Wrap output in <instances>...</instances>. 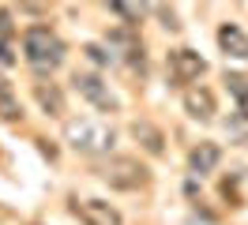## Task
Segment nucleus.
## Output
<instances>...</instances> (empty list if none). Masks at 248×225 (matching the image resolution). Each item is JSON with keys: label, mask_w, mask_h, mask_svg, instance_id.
<instances>
[{"label": "nucleus", "mask_w": 248, "mask_h": 225, "mask_svg": "<svg viewBox=\"0 0 248 225\" xmlns=\"http://www.w3.org/2000/svg\"><path fill=\"white\" fill-rule=\"evenodd\" d=\"M23 57L34 72H57L68 57V45L61 42V34L49 27H31L23 34Z\"/></svg>", "instance_id": "obj_1"}, {"label": "nucleus", "mask_w": 248, "mask_h": 225, "mask_svg": "<svg viewBox=\"0 0 248 225\" xmlns=\"http://www.w3.org/2000/svg\"><path fill=\"white\" fill-rule=\"evenodd\" d=\"M64 139H68V147L79 150V154H109L113 143H117V135L109 124L102 120H68L64 124Z\"/></svg>", "instance_id": "obj_2"}, {"label": "nucleus", "mask_w": 248, "mask_h": 225, "mask_svg": "<svg viewBox=\"0 0 248 225\" xmlns=\"http://www.w3.org/2000/svg\"><path fill=\"white\" fill-rule=\"evenodd\" d=\"M102 180H106L109 188H117V192H140V188L151 184V173L136 158H109L102 165Z\"/></svg>", "instance_id": "obj_3"}, {"label": "nucleus", "mask_w": 248, "mask_h": 225, "mask_svg": "<svg viewBox=\"0 0 248 225\" xmlns=\"http://www.w3.org/2000/svg\"><path fill=\"white\" fill-rule=\"evenodd\" d=\"M72 87H76L79 98H87V102H91L94 109H102V113H117V109H121V98L109 90V83L98 72H76L72 75Z\"/></svg>", "instance_id": "obj_4"}, {"label": "nucleus", "mask_w": 248, "mask_h": 225, "mask_svg": "<svg viewBox=\"0 0 248 225\" xmlns=\"http://www.w3.org/2000/svg\"><path fill=\"white\" fill-rule=\"evenodd\" d=\"M166 72H170V83H177V87H192V83H200V79H203L207 60H203L196 49H173L170 57H166Z\"/></svg>", "instance_id": "obj_5"}, {"label": "nucleus", "mask_w": 248, "mask_h": 225, "mask_svg": "<svg viewBox=\"0 0 248 225\" xmlns=\"http://www.w3.org/2000/svg\"><path fill=\"white\" fill-rule=\"evenodd\" d=\"M72 214H76L83 225H124L121 210L106 203V199H72Z\"/></svg>", "instance_id": "obj_6"}, {"label": "nucleus", "mask_w": 248, "mask_h": 225, "mask_svg": "<svg viewBox=\"0 0 248 225\" xmlns=\"http://www.w3.org/2000/svg\"><path fill=\"white\" fill-rule=\"evenodd\" d=\"M106 49L113 53V60H124V64H143V42L132 27H121L109 34Z\"/></svg>", "instance_id": "obj_7"}, {"label": "nucleus", "mask_w": 248, "mask_h": 225, "mask_svg": "<svg viewBox=\"0 0 248 225\" xmlns=\"http://www.w3.org/2000/svg\"><path fill=\"white\" fill-rule=\"evenodd\" d=\"M185 113L192 120H215V113H218V102H215V94L207 87H200V83H192V87H185Z\"/></svg>", "instance_id": "obj_8"}, {"label": "nucleus", "mask_w": 248, "mask_h": 225, "mask_svg": "<svg viewBox=\"0 0 248 225\" xmlns=\"http://www.w3.org/2000/svg\"><path fill=\"white\" fill-rule=\"evenodd\" d=\"M218 162H222V147L218 143H196V147L188 150V169L196 173V177H203V173H215Z\"/></svg>", "instance_id": "obj_9"}, {"label": "nucleus", "mask_w": 248, "mask_h": 225, "mask_svg": "<svg viewBox=\"0 0 248 225\" xmlns=\"http://www.w3.org/2000/svg\"><path fill=\"white\" fill-rule=\"evenodd\" d=\"M218 45H222V53L233 60H248V34L241 27H233V23H222L218 27Z\"/></svg>", "instance_id": "obj_10"}, {"label": "nucleus", "mask_w": 248, "mask_h": 225, "mask_svg": "<svg viewBox=\"0 0 248 225\" xmlns=\"http://www.w3.org/2000/svg\"><path fill=\"white\" fill-rule=\"evenodd\" d=\"M132 135L140 139V147L147 150L151 158H162V154H166V135L158 132L151 120H136V124H132Z\"/></svg>", "instance_id": "obj_11"}, {"label": "nucleus", "mask_w": 248, "mask_h": 225, "mask_svg": "<svg viewBox=\"0 0 248 225\" xmlns=\"http://www.w3.org/2000/svg\"><path fill=\"white\" fill-rule=\"evenodd\" d=\"M34 98L42 105V113H49V117H64V109H68L57 83H34Z\"/></svg>", "instance_id": "obj_12"}, {"label": "nucleus", "mask_w": 248, "mask_h": 225, "mask_svg": "<svg viewBox=\"0 0 248 225\" xmlns=\"http://www.w3.org/2000/svg\"><path fill=\"white\" fill-rule=\"evenodd\" d=\"M0 120L4 124H16V120H23V105H19V94L16 87L0 75Z\"/></svg>", "instance_id": "obj_13"}, {"label": "nucleus", "mask_w": 248, "mask_h": 225, "mask_svg": "<svg viewBox=\"0 0 248 225\" xmlns=\"http://www.w3.org/2000/svg\"><path fill=\"white\" fill-rule=\"evenodd\" d=\"M226 90L237 102V113L248 117V72H226Z\"/></svg>", "instance_id": "obj_14"}, {"label": "nucleus", "mask_w": 248, "mask_h": 225, "mask_svg": "<svg viewBox=\"0 0 248 225\" xmlns=\"http://www.w3.org/2000/svg\"><path fill=\"white\" fill-rule=\"evenodd\" d=\"M106 8H109V12H117L128 27L140 23V8H136V0H106Z\"/></svg>", "instance_id": "obj_15"}, {"label": "nucleus", "mask_w": 248, "mask_h": 225, "mask_svg": "<svg viewBox=\"0 0 248 225\" xmlns=\"http://www.w3.org/2000/svg\"><path fill=\"white\" fill-rule=\"evenodd\" d=\"M49 4H53V0H16L19 12H31V15H46Z\"/></svg>", "instance_id": "obj_16"}, {"label": "nucleus", "mask_w": 248, "mask_h": 225, "mask_svg": "<svg viewBox=\"0 0 248 225\" xmlns=\"http://www.w3.org/2000/svg\"><path fill=\"white\" fill-rule=\"evenodd\" d=\"M87 57H91L94 64H113V53H109L106 45H87Z\"/></svg>", "instance_id": "obj_17"}, {"label": "nucleus", "mask_w": 248, "mask_h": 225, "mask_svg": "<svg viewBox=\"0 0 248 225\" xmlns=\"http://www.w3.org/2000/svg\"><path fill=\"white\" fill-rule=\"evenodd\" d=\"M0 64H16V53H12L8 38H0Z\"/></svg>", "instance_id": "obj_18"}, {"label": "nucleus", "mask_w": 248, "mask_h": 225, "mask_svg": "<svg viewBox=\"0 0 248 225\" xmlns=\"http://www.w3.org/2000/svg\"><path fill=\"white\" fill-rule=\"evenodd\" d=\"M8 34H12V15L0 12V38H8Z\"/></svg>", "instance_id": "obj_19"}]
</instances>
